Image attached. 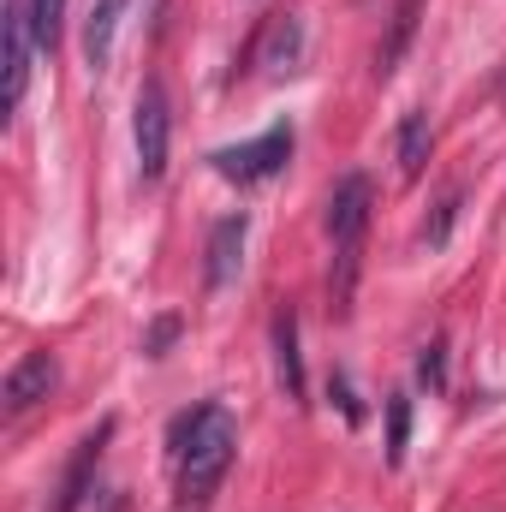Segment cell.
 <instances>
[{
	"mask_svg": "<svg viewBox=\"0 0 506 512\" xmlns=\"http://www.w3.org/2000/svg\"><path fill=\"white\" fill-rule=\"evenodd\" d=\"M173 447H179V507H203L233 471L239 429L221 405H197L173 423Z\"/></svg>",
	"mask_w": 506,
	"mask_h": 512,
	"instance_id": "obj_1",
	"label": "cell"
},
{
	"mask_svg": "<svg viewBox=\"0 0 506 512\" xmlns=\"http://www.w3.org/2000/svg\"><path fill=\"white\" fill-rule=\"evenodd\" d=\"M131 137H137V173L155 185L167 173V137H173V108H167V90L149 78L137 90V108H131Z\"/></svg>",
	"mask_w": 506,
	"mask_h": 512,
	"instance_id": "obj_2",
	"label": "cell"
},
{
	"mask_svg": "<svg viewBox=\"0 0 506 512\" xmlns=\"http://www.w3.org/2000/svg\"><path fill=\"white\" fill-rule=\"evenodd\" d=\"M209 161H215V173H221V179H233V185H256V179H274V173H280V167L292 161V126L262 131L256 143H239V149H215Z\"/></svg>",
	"mask_w": 506,
	"mask_h": 512,
	"instance_id": "obj_3",
	"label": "cell"
},
{
	"mask_svg": "<svg viewBox=\"0 0 506 512\" xmlns=\"http://www.w3.org/2000/svg\"><path fill=\"white\" fill-rule=\"evenodd\" d=\"M6 84H0V114H18L24 90H30V54H36V30H30V0H6Z\"/></svg>",
	"mask_w": 506,
	"mask_h": 512,
	"instance_id": "obj_4",
	"label": "cell"
},
{
	"mask_svg": "<svg viewBox=\"0 0 506 512\" xmlns=\"http://www.w3.org/2000/svg\"><path fill=\"white\" fill-rule=\"evenodd\" d=\"M370 203H376L370 179H364V173H346V179L328 191V239H334V245H364Z\"/></svg>",
	"mask_w": 506,
	"mask_h": 512,
	"instance_id": "obj_5",
	"label": "cell"
},
{
	"mask_svg": "<svg viewBox=\"0 0 506 512\" xmlns=\"http://www.w3.org/2000/svg\"><path fill=\"white\" fill-rule=\"evenodd\" d=\"M54 387H60V364H54V352H24V358L6 370V411L24 417V411L42 405Z\"/></svg>",
	"mask_w": 506,
	"mask_h": 512,
	"instance_id": "obj_6",
	"label": "cell"
},
{
	"mask_svg": "<svg viewBox=\"0 0 506 512\" xmlns=\"http://www.w3.org/2000/svg\"><path fill=\"white\" fill-rule=\"evenodd\" d=\"M245 239H251V215H245V209L227 215V221H215L209 251H203V280H209V286H227V280L239 274V262H245Z\"/></svg>",
	"mask_w": 506,
	"mask_h": 512,
	"instance_id": "obj_7",
	"label": "cell"
},
{
	"mask_svg": "<svg viewBox=\"0 0 506 512\" xmlns=\"http://www.w3.org/2000/svg\"><path fill=\"white\" fill-rule=\"evenodd\" d=\"M298 60H304V24H298V12H274L268 30H262V42H256V66L268 78H286Z\"/></svg>",
	"mask_w": 506,
	"mask_h": 512,
	"instance_id": "obj_8",
	"label": "cell"
},
{
	"mask_svg": "<svg viewBox=\"0 0 506 512\" xmlns=\"http://www.w3.org/2000/svg\"><path fill=\"white\" fill-rule=\"evenodd\" d=\"M108 435H114V417H108L96 435H84V441H78V459H72V465H66V477H60L54 512H78V501L90 495V477H96V465H102V447H108Z\"/></svg>",
	"mask_w": 506,
	"mask_h": 512,
	"instance_id": "obj_9",
	"label": "cell"
},
{
	"mask_svg": "<svg viewBox=\"0 0 506 512\" xmlns=\"http://www.w3.org/2000/svg\"><path fill=\"white\" fill-rule=\"evenodd\" d=\"M126 6L131 0H90V18H84V60H90V72L114 66V42H120Z\"/></svg>",
	"mask_w": 506,
	"mask_h": 512,
	"instance_id": "obj_10",
	"label": "cell"
},
{
	"mask_svg": "<svg viewBox=\"0 0 506 512\" xmlns=\"http://www.w3.org/2000/svg\"><path fill=\"white\" fill-rule=\"evenodd\" d=\"M274 370H280L286 399H304V352H298V310L292 304H280V316H274Z\"/></svg>",
	"mask_w": 506,
	"mask_h": 512,
	"instance_id": "obj_11",
	"label": "cell"
},
{
	"mask_svg": "<svg viewBox=\"0 0 506 512\" xmlns=\"http://www.w3.org/2000/svg\"><path fill=\"white\" fill-rule=\"evenodd\" d=\"M429 149H435L429 114H423V108H411V114L399 120V173H405V179H417V173L429 167Z\"/></svg>",
	"mask_w": 506,
	"mask_h": 512,
	"instance_id": "obj_12",
	"label": "cell"
},
{
	"mask_svg": "<svg viewBox=\"0 0 506 512\" xmlns=\"http://www.w3.org/2000/svg\"><path fill=\"white\" fill-rule=\"evenodd\" d=\"M417 6H423V0H399V12H393V30H387V42L376 48V78H387V72L399 66V54L411 48V30H417Z\"/></svg>",
	"mask_w": 506,
	"mask_h": 512,
	"instance_id": "obj_13",
	"label": "cell"
},
{
	"mask_svg": "<svg viewBox=\"0 0 506 512\" xmlns=\"http://www.w3.org/2000/svg\"><path fill=\"white\" fill-rule=\"evenodd\" d=\"M405 447H411V399L387 393V465H405Z\"/></svg>",
	"mask_w": 506,
	"mask_h": 512,
	"instance_id": "obj_14",
	"label": "cell"
},
{
	"mask_svg": "<svg viewBox=\"0 0 506 512\" xmlns=\"http://www.w3.org/2000/svg\"><path fill=\"white\" fill-rule=\"evenodd\" d=\"M60 24H66V0H30V30H36L42 54L60 48Z\"/></svg>",
	"mask_w": 506,
	"mask_h": 512,
	"instance_id": "obj_15",
	"label": "cell"
},
{
	"mask_svg": "<svg viewBox=\"0 0 506 512\" xmlns=\"http://www.w3.org/2000/svg\"><path fill=\"white\" fill-rule=\"evenodd\" d=\"M453 221H459V191H447V197L435 203V215H429V227H423V245L441 251V245L453 239Z\"/></svg>",
	"mask_w": 506,
	"mask_h": 512,
	"instance_id": "obj_16",
	"label": "cell"
},
{
	"mask_svg": "<svg viewBox=\"0 0 506 512\" xmlns=\"http://www.w3.org/2000/svg\"><path fill=\"white\" fill-rule=\"evenodd\" d=\"M417 382L429 387V393L447 387V340H429V346H423V358H417Z\"/></svg>",
	"mask_w": 506,
	"mask_h": 512,
	"instance_id": "obj_17",
	"label": "cell"
},
{
	"mask_svg": "<svg viewBox=\"0 0 506 512\" xmlns=\"http://www.w3.org/2000/svg\"><path fill=\"white\" fill-rule=\"evenodd\" d=\"M179 328H185V316H155L149 334H143V358H167V346L179 340Z\"/></svg>",
	"mask_w": 506,
	"mask_h": 512,
	"instance_id": "obj_18",
	"label": "cell"
},
{
	"mask_svg": "<svg viewBox=\"0 0 506 512\" xmlns=\"http://www.w3.org/2000/svg\"><path fill=\"white\" fill-rule=\"evenodd\" d=\"M328 393L340 399V411H346V423H364V405L352 399V387H346V376H334V382H328Z\"/></svg>",
	"mask_w": 506,
	"mask_h": 512,
	"instance_id": "obj_19",
	"label": "cell"
}]
</instances>
